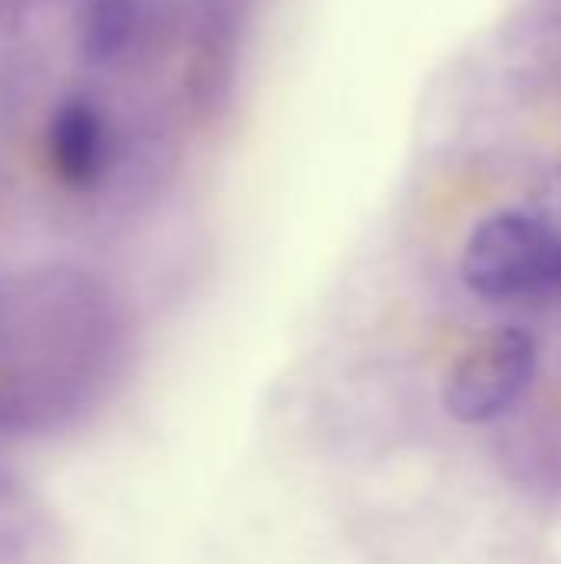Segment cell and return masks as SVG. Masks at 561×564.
<instances>
[{"label": "cell", "mask_w": 561, "mask_h": 564, "mask_svg": "<svg viewBox=\"0 0 561 564\" xmlns=\"http://www.w3.org/2000/svg\"><path fill=\"white\" fill-rule=\"evenodd\" d=\"M460 271L466 288L483 301L539 294L559 284L561 235L536 212H496L473 228Z\"/></svg>", "instance_id": "obj_1"}, {"label": "cell", "mask_w": 561, "mask_h": 564, "mask_svg": "<svg viewBox=\"0 0 561 564\" xmlns=\"http://www.w3.org/2000/svg\"><path fill=\"white\" fill-rule=\"evenodd\" d=\"M539 347L532 334L509 327L463 354L443 383V410L463 426H483L509 413L536 380Z\"/></svg>", "instance_id": "obj_2"}, {"label": "cell", "mask_w": 561, "mask_h": 564, "mask_svg": "<svg viewBox=\"0 0 561 564\" xmlns=\"http://www.w3.org/2000/svg\"><path fill=\"white\" fill-rule=\"evenodd\" d=\"M50 162L63 185L93 188L106 175L109 135L106 119L89 99H66L50 119Z\"/></svg>", "instance_id": "obj_3"}, {"label": "cell", "mask_w": 561, "mask_h": 564, "mask_svg": "<svg viewBox=\"0 0 561 564\" xmlns=\"http://www.w3.org/2000/svg\"><path fill=\"white\" fill-rule=\"evenodd\" d=\"M142 26V0H86L76 20V43L89 63L122 59Z\"/></svg>", "instance_id": "obj_4"}, {"label": "cell", "mask_w": 561, "mask_h": 564, "mask_svg": "<svg viewBox=\"0 0 561 564\" xmlns=\"http://www.w3.org/2000/svg\"><path fill=\"white\" fill-rule=\"evenodd\" d=\"M559 284H561V278H559Z\"/></svg>", "instance_id": "obj_5"}]
</instances>
